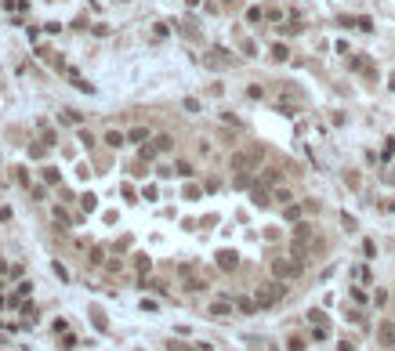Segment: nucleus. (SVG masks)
Segmentation results:
<instances>
[{
    "label": "nucleus",
    "instance_id": "3",
    "mask_svg": "<svg viewBox=\"0 0 395 351\" xmlns=\"http://www.w3.org/2000/svg\"><path fill=\"white\" fill-rule=\"evenodd\" d=\"M301 268H305V261H287V257H275L272 261V275L275 279H294V275H301Z\"/></svg>",
    "mask_w": 395,
    "mask_h": 351
},
{
    "label": "nucleus",
    "instance_id": "18",
    "mask_svg": "<svg viewBox=\"0 0 395 351\" xmlns=\"http://www.w3.org/2000/svg\"><path fill=\"white\" fill-rule=\"evenodd\" d=\"M287 348H290V351H305V340H301V337H290Z\"/></svg>",
    "mask_w": 395,
    "mask_h": 351
},
{
    "label": "nucleus",
    "instance_id": "8",
    "mask_svg": "<svg viewBox=\"0 0 395 351\" xmlns=\"http://www.w3.org/2000/svg\"><path fill=\"white\" fill-rule=\"evenodd\" d=\"M236 308H240L243 315H254V311H258L261 304H258V301H250V297H240V301H236Z\"/></svg>",
    "mask_w": 395,
    "mask_h": 351
},
{
    "label": "nucleus",
    "instance_id": "6",
    "mask_svg": "<svg viewBox=\"0 0 395 351\" xmlns=\"http://www.w3.org/2000/svg\"><path fill=\"white\" fill-rule=\"evenodd\" d=\"M210 315H214V319H228V315H232V304H228V301H214V304H210Z\"/></svg>",
    "mask_w": 395,
    "mask_h": 351
},
{
    "label": "nucleus",
    "instance_id": "13",
    "mask_svg": "<svg viewBox=\"0 0 395 351\" xmlns=\"http://www.w3.org/2000/svg\"><path fill=\"white\" fill-rule=\"evenodd\" d=\"M355 29H363V33H370V29H373V22H370V18H366V15H359V18H355Z\"/></svg>",
    "mask_w": 395,
    "mask_h": 351
},
{
    "label": "nucleus",
    "instance_id": "11",
    "mask_svg": "<svg viewBox=\"0 0 395 351\" xmlns=\"http://www.w3.org/2000/svg\"><path fill=\"white\" fill-rule=\"evenodd\" d=\"M127 141H149V131H145V127H134V131L127 134Z\"/></svg>",
    "mask_w": 395,
    "mask_h": 351
},
{
    "label": "nucleus",
    "instance_id": "1",
    "mask_svg": "<svg viewBox=\"0 0 395 351\" xmlns=\"http://www.w3.org/2000/svg\"><path fill=\"white\" fill-rule=\"evenodd\" d=\"M265 160V149H261V145H254V149H247V152H236L232 156V170H254V167H258V163Z\"/></svg>",
    "mask_w": 395,
    "mask_h": 351
},
{
    "label": "nucleus",
    "instance_id": "16",
    "mask_svg": "<svg viewBox=\"0 0 395 351\" xmlns=\"http://www.w3.org/2000/svg\"><path fill=\"white\" fill-rule=\"evenodd\" d=\"M272 58L283 62V58H287V47H283V44H275V47H272Z\"/></svg>",
    "mask_w": 395,
    "mask_h": 351
},
{
    "label": "nucleus",
    "instance_id": "14",
    "mask_svg": "<svg viewBox=\"0 0 395 351\" xmlns=\"http://www.w3.org/2000/svg\"><path fill=\"white\" fill-rule=\"evenodd\" d=\"M203 286H207L203 279H189V282H185V290H189V293H199V290H203Z\"/></svg>",
    "mask_w": 395,
    "mask_h": 351
},
{
    "label": "nucleus",
    "instance_id": "19",
    "mask_svg": "<svg viewBox=\"0 0 395 351\" xmlns=\"http://www.w3.org/2000/svg\"><path fill=\"white\" fill-rule=\"evenodd\" d=\"M102 257H105V254L98 250V246H95V250H91V257H87V261H91V264H102Z\"/></svg>",
    "mask_w": 395,
    "mask_h": 351
},
{
    "label": "nucleus",
    "instance_id": "5",
    "mask_svg": "<svg viewBox=\"0 0 395 351\" xmlns=\"http://www.w3.org/2000/svg\"><path fill=\"white\" fill-rule=\"evenodd\" d=\"M377 337H381L384 348H395V326H392V322H384V326L377 329Z\"/></svg>",
    "mask_w": 395,
    "mask_h": 351
},
{
    "label": "nucleus",
    "instance_id": "4",
    "mask_svg": "<svg viewBox=\"0 0 395 351\" xmlns=\"http://www.w3.org/2000/svg\"><path fill=\"white\" fill-rule=\"evenodd\" d=\"M305 243H312V225L301 221V225L294 228V246H305Z\"/></svg>",
    "mask_w": 395,
    "mask_h": 351
},
{
    "label": "nucleus",
    "instance_id": "15",
    "mask_svg": "<svg viewBox=\"0 0 395 351\" xmlns=\"http://www.w3.org/2000/svg\"><path fill=\"white\" fill-rule=\"evenodd\" d=\"M62 119H66V123H84V119H80V113H73V109H66V113H62Z\"/></svg>",
    "mask_w": 395,
    "mask_h": 351
},
{
    "label": "nucleus",
    "instance_id": "9",
    "mask_svg": "<svg viewBox=\"0 0 395 351\" xmlns=\"http://www.w3.org/2000/svg\"><path fill=\"white\" fill-rule=\"evenodd\" d=\"M152 141H156V152H171L174 149V138L171 134H160V138H152Z\"/></svg>",
    "mask_w": 395,
    "mask_h": 351
},
{
    "label": "nucleus",
    "instance_id": "12",
    "mask_svg": "<svg viewBox=\"0 0 395 351\" xmlns=\"http://www.w3.org/2000/svg\"><path fill=\"white\" fill-rule=\"evenodd\" d=\"M250 196H254V203H258V207H265V203H269V188H261V185H258Z\"/></svg>",
    "mask_w": 395,
    "mask_h": 351
},
{
    "label": "nucleus",
    "instance_id": "7",
    "mask_svg": "<svg viewBox=\"0 0 395 351\" xmlns=\"http://www.w3.org/2000/svg\"><path fill=\"white\" fill-rule=\"evenodd\" d=\"M218 264H222V268H225V272H232V268H236V264H240V257H236L232 250H222V254H218Z\"/></svg>",
    "mask_w": 395,
    "mask_h": 351
},
{
    "label": "nucleus",
    "instance_id": "10",
    "mask_svg": "<svg viewBox=\"0 0 395 351\" xmlns=\"http://www.w3.org/2000/svg\"><path fill=\"white\" fill-rule=\"evenodd\" d=\"M123 141H127V134H120V131H109L105 134V145H113V149H120Z\"/></svg>",
    "mask_w": 395,
    "mask_h": 351
},
{
    "label": "nucleus",
    "instance_id": "17",
    "mask_svg": "<svg viewBox=\"0 0 395 351\" xmlns=\"http://www.w3.org/2000/svg\"><path fill=\"white\" fill-rule=\"evenodd\" d=\"M22 315H25V322H36V308H33V304H25Z\"/></svg>",
    "mask_w": 395,
    "mask_h": 351
},
{
    "label": "nucleus",
    "instance_id": "21",
    "mask_svg": "<svg viewBox=\"0 0 395 351\" xmlns=\"http://www.w3.org/2000/svg\"><path fill=\"white\" fill-rule=\"evenodd\" d=\"M392 351H395V348H392Z\"/></svg>",
    "mask_w": 395,
    "mask_h": 351
},
{
    "label": "nucleus",
    "instance_id": "2",
    "mask_svg": "<svg viewBox=\"0 0 395 351\" xmlns=\"http://www.w3.org/2000/svg\"><path fill=\"white\" fill-rule=\"evenodd\" d=\"M283 293H287V286H283V282H265V286H258L254 301H258L261 308H272L275 301H283Z\"/></svg>",
    "mask_w": 395,
    "mask_h": 351
},
{
    "label": "nucleus",
    "instance_id": "20",
    "mask_svg": "<svg viewBox=\"0 0 395 351\" xmlns=\"http://www.w3.org/2000/svg\"><path fill=\"white\" fill-rule=\"evenodd\" d=\"M275 203H290V192L287 188H275Z\"/></svg>",
    "mask_w": 395,
    "mask_h": 351
}]
</instances>
